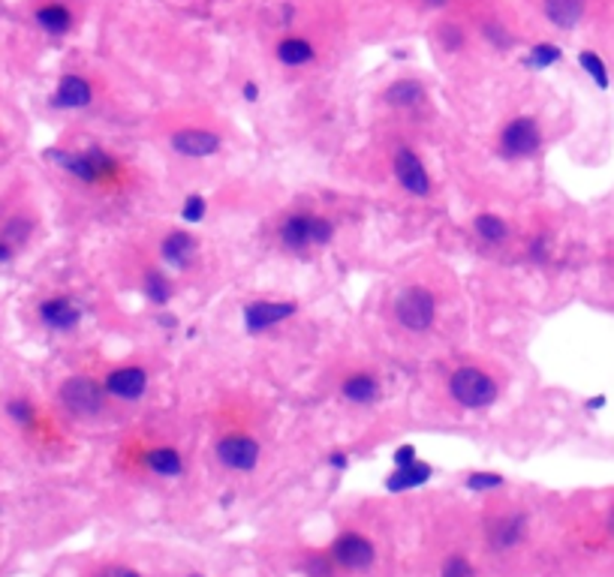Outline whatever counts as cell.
I'll use <instances>...</instances> for the list:
<instances>
[{
    "label": "cell",
    "mask_w": 614,
    "mask_h": 577,
    "mask_svg": "<svg viewBox=\"0 0 614 577\" xmlns=\"http://www.w3.org/2000/svg\"><path fill=\"white\" fill-rule=\"evenodd\" d=\"M63 214L84 226H127L157 202L160 178L133 141L97 127H67L40 154Z\"/></svg>",
    "instance_id": "6da1fadb"
},
{
    "label": "cell",
    "mask_w": 614,
    "mask_h": 577,
    "mask_svg": "<svg viewBox=\"0 0 614 577\" xmlns=\"http://www.w3.org/2000/svg\"><path fill=\"white\" fill-rule=\"evenodd\" d=\"M464 313L455 271L437 256H422L380 286L374 310L376 340L395 358L434 361L458 349Z\"/></svg>",
    "instance_id": "7a4b0ae2"
},
{
    "label": "cell",
    "mask_w": 614,
    "mask_h": 577,
    "mask_svg": "<svg viewBox=\"0 0 614 577\" xmlns=\"http://www.w3.org/2000/svg\"><path fill=\"white\" fill-rule=\"evenodd\" d=\"M141 139L163 157L169 168L200 175L239 148V127L217 109L175 106L141 120Z\"/></svg>",
    "instance_id": "3957f363"
},
{
    "label": "cell",
    "mask_w": 614,
    "mask_h": 577,
    "mask_svg": "<svg viewBox=\"0 0 614 577\" xmlns=\"http://www.w3.org/2000/svg\"><path fill=\"white\" fill-rule=\"evenodd\" d=\"M424 406L446 415H482L503 400L509 391V370L497 358L479 352H452L428 361Z\"/></svg>",
    "instance_id": "277c9868"
},
{
    "label": "cell",
    "mask_w": 614,
    "mask_h": 577,
    "mask_svg": "<svg viewBox=\"0 0 614 577\" xmlns=\"http://www.w3.org/2000/svg\"><path fill=\"white\" fill-rule=\"evenodd\" d=\"M211 418V457L217 466L235 476H248L259 469L266 457V428H268V409L274 406L262 394H257L248 385L223 388L211 397L205 406Z\"/></svg>",
    "instance_id": "5b68a950"
},
{
    "label": "cell",
    "mask_w": 614,
    "mask_h": 577,
    "mask_svg": "<svg viewBox=\"0 0 614 577\" xmlns=\"http://www.w3.org/2000/svg\"><path fill=\"white\" fill-rule=\"evenodd\" d=\"M365 175L385 196L415 207H440L443 190L424 154V145L404 132L374 127L365 154Z\"/></svg>",
    "instance_id": "8992f818"
},
{
    "label": "cell",
    "mask_w": 614,
    "mask_h": 577,
    "mask_svg": "<svg viewBox=\"0 0 614 577\" xmlns=\"http://www.w3.org/2000/svg\"><path fill=\"white\" fill-rule=\"evenodd\" d=\"M344 207L301 196L268 214L266 226H262V241L280 259L314 262L335 247L344 232Z\"/></svg>",
    "instance_id": "52a82bcc"
},
{
    "label": "cell",
    "mask_w": 614,
    "mask_h": 577,
    "mask_svg": "<svg viewBox=\"0 0 614 577\" xmlns=\"http://www.w3.org/2000/svg\"><path fill=\"white\" fill-rule=\"evenodd\" d=\"M139 241L145 244L163 268L181 283V286H202L217 274L211 244L193 226L181 220H148L139 223Z\"/></svg>",
    "instance_id": "ba28073f"
},
{
    "label": "cell",
    "mask_w": 614,
    "mask_h": 577,
    "mask_svg": "<svg viewBox=\"0 0 614 577\" xmlns=\"http://www.w3.org/2000/svg\"><path fill=\"white\" fill-rule=\"evenodd\" d=\"M374 106H376L374 127L404 132V136L422 141V145H428V141L440 136L443 118L437 100H434L431 84L419 79V75L413 72L395 75L392 82H385L376 91Z\"/></svg>",
    "instance_id": "9c48e42d"
},
{
    "label": "cell",
    "mask_w": 614,
    "mask_h": 577,
    "mask_svg": "<svg viewBox=\"0 0 614 577\" xmlns=\"http://www.w3.org/2000/svg\"><path fill=\"white\" fill-rule=\"evenodd\" d=\"M319 391L332 400L337 409H380L389 397V373L380 355L365 349H349L328 358L319 373Z\"/></svg>",
    "instance_id": "30bf717a"
},
{
    "label": "cell",
    "mask_w": 614,
    "mask_h": 577,
    "mask_svg": "<svg viewBox=\"0 0 614 577\" xmlns=\"http://www.w3.org/2000/svg\"><path fill=\"white\" fill-rule=\"evenodd\" d=\"M106 274L121 292H133L141 301H148L151 307L166 310L172 307V301L181 295V283L160 264L145 244L139 241L133 232L130 238H121L115 247L106 253Z\"/></svg>",
    "instance_id": "8fae6325"
},
{
    "label": "cell",
    "mask_w": 614,
    "mask_h": 577,
    "mask_svg": "<svg viewBox=\"0 0 614 577\" xmlns=\"http://www.w3.org/2000/svg\"><path fill=\"white\" fill-rule=\"evenodd\" d=\"M49 400L67 424H106L121 418L118 406L109 400L91 358L73 361L67 370L54 376Z\"/></svg>",
    "instance_id": "7c38bea8"
},
{
    "label": "cell",
    "mask_w": 614,
    "mask_h": 577,
    "mask_svg": "<svg viewBox=\"0 0 614 577\" xmlns=\"http://www.w3.org/2000/svg\"><path fill=\"white\" fill-rule=\"evenodd\" d=\"M545 120L533 109H509L485 130L488 157L506 168L533 163L545 150Z\"/></svg>",
    "instance_id": "4fadbf2b"
},
{
    "label": "cell",
    "mask_w": 614,
    "mask_h": 577,
    "mask_svg": "<svg viewBox=\"0 0 614 577\" xmlns=\"http://www.w3.org/2000/svg\"><path fill=\"white\" fill-rule=\"evenodd\" d=\"M91 361L97 367L100 382L106 388L109 400L118 406V412H133L148 403L160 373V355L154 352H133L124 358H100L91 352Z\"/></svg>",
    "instance_id": "5bb4252c"
},
{
    "label": "cell",
    "mask_w": 614,
    "mask_h": 577,
    "mask_svg": "<svg viewBox=\"0 0 614 577\" xmlns=\"http://www.w3.org/2000/svg\"><path fill=\"white\" fill-rule=\"evenodd\" d=\"M27 325L49 340H75L88 319V301L67 283L43 286L24 310Z\"/></svg>",
    "instance_id": "9a60e30c"
},
{
    "label": "cell",
    "mask_w": 614,
    "mask_h": 577,
    "mask_svg": "<svg viewBox=\"0 0 614 577\" xmlns=\"http://www.w3.org/2000/svg\"><path fill=\"white\" fill-rule=\"evenodd\" d=\"M124 460L151 478L172 481L187 472V454L163 430H136L124 439Z\"/></svg>",
    "instance_id": "2e32d148"
},
{
    "label": "cell",
    "mask_w": 614,
    "mask_h": 577,
    "mask_svg": "<svg viewBox=\"0 0 614 577\" xmlns=\"http://www.w3.org/2000/svg\"><path fill=\"white\" fill-rule=\"evenodd\" d=\"M301 307L296 298H253L241 307L244 334L253 340H268L278 337L283 328L301 316Z\"/></svg>",
    "instance_id": "e0dca14e"
},
{
    "label": "cell",
    "mask_w": 614,
    "mask_h": 577,
    "mask_svg": "<svg viewBox=\"0 0 614 577\" xmlns=\"http://www.w3.org/2000/svg\"><path fill=\"white\" fill-rule=\"evenodd\" d=\"M467 232H470V241H473L482 253L500 256V259H512L518 235L509 214L494 211V207H482V211L470 216Z\"/></svg>",
    "instance_id": "ac0fdd59"
},
{
    "label": "cell",
    "mask_w": 614,
    "mask_h": 577,
    "mask_svg": "<svg viewBox=\"0 0 614 577\" xmlns=\"http://www.w3.org/2000/svg\"><path fill=\"white\" fill-rule=\"evenodd\" d=\"M326 54V45L310 31H287L271 40V61L283 72H310L317 70Z\"/></svg>",
    "instance_id": "d6986e66"
},
{
    "label": "cell",
    "mask_w": 614,
    "mask_h": 577,
    "mask_svg": "<svg viewBox=\"0 0 614 577\" xmlns=\"http://www.w3.org/2000/svg\"><path fill=\"white\" fill-rule=\"evenodd\" d=\"M326 551L335 560L337 572H346V574H362L367 569H374L376 556H380L376 542L367 533H362V529H341Z\"/></svg>",
    "instance_id": "ffe728a7"
},
{
    "label": "cell",
    "mask_w": 614,
    "mask_h": 577,
    "mask_svg": "<svg viewBox=\"0 0 614 577\" xmlns=\"http://www.w3.org/2000/svg\"><path fill=\"white\" fill-rule=\"evenodd\" d=\"M527 514L521 508H497V512H491L488 520H485V542H488V551L491 553H512L518 551L524 542H527Z\"/></svg>",
    "instance_id": "44dd1931"
},
{
    "label": "cell",
    "mask_w": 614,
    "mask_h": 577,
    "mask_svg": "<svg viewBox=\"0 0 614 577\" xmlns=\"http://www.w3.org/2000/svg\"><path fill=\"white\" fill-rule=\"evenodd\" d=\"M31 24L49 40H67L79 27V9L73 0H36L31 6Z\"/></svg>",
    "instance_id": "7402d4cb"
},
{
    "label": "cell",
    "mask_w": 614,
    "mask_h": 577,
    "mask_svg": "<svg viewBox=\"0 0 614 577\" xmlns=\"http://www.w3.org/2000/svg\"><path fill=\"white\" fill-rule=\"evenodd\" d=\"M476 40H479L476 27H470L467 22L452 18L446 13H443L437 27H434V43H437V49L446 54V58H464V54L473 49Z\"/></svg>",
    "instance_id": "603a6c76"
},
{
    "label": "cell",
    "mask_w": 614,
    "mask_h": 577,
    "mask_svg": "<svg viewBox=\"0 0 614 577\" xmlns=\"http://www.w3.org/2000/svg\"><path fill=\"white\" fill-rule=\"evenodd\" d=\"M542 13L554 27L572 31L584 15V0H542Z\"/></svg>",
    "instance_id": "cb8c5ba5"
},
{
    "label": "cell",
    "mask_w": 614,
    "mask_h": 577,
    "mask_svg": "<svg viewBox=\"0 0 614 577\" xmlns=\"http://www.w3.org/2000/svg\"><path fill=\"white\" fill-rule=\"evenodd\" d=\"M428 478H431V466L422 460H415V463H410V466H398V472L389 476V481H385V487H389L392 494H398V490H410V487L424 485Z\"/></svg>",
    "instance_id": "d4e9b609"
},
{
    "label": "cell",
    "mask_w": 614,
    "mask_h": 577,
    "mask_svg": "<svg viewBox=\"0 0 614 577\" xmlns=\"http://www.w3.org/2000/svg\"><path fill=\"white\" fill-rule=\"evenodd\" d=\"M301 572L307 577H337L341 574L335 560L328 556V551H307L305 560H301Z\"/></svg>",
    "instance_id": "484cf974"
},
{
    "label": "cell",
    "mask_w": 614,
    "mask_h": 577,
    "mask_svg": "<svg viewBox=\"0 0 614 577\" xmlns=\"http://www.w3.org/2000/svg\"><path fill=\"white\" fill-rule=\"evenodd\" d=\"M560 58H563L560 45H554V43H536V45H531V49H527L524 63L531 66V70H548V66H554Z\"/></svg>",
    "instance_id": "4316f807"
},
{
    "label": "cell",
    "mask_w": 614,
    "mask_h": 577,
    "mask_svg": "<svg viewBox=\"0 0 614 577\" xmlns=\"http://www.w3.org/2000/svg\"><path fill=\"white\" fill-rule=\"evenodd\" d=\"M579 63H581V70L590 75L593 79V84H597L599 91H609V84H611V79H609V70H606V63H602V58L593 49H581L579 52Z\"/></svg>",
    "instance_id": "83f0119b"
},
{
    "label": "cell",
    "mask_w": 614,
    "mask_h": 577,
    "mask_svg": "<svg viewBox=\"0 0 614 577\" xmlns=\"http://www.w3.org/2000/svg\"><path fill=\"white\" fill-rule=\"evenodd\" d=\"M440 577H479V572L467 553H449L440 565Z\"/></svg>",
    "instance_id": "f1b7e54d"
},
{
    "label": "cell",
    "mask_w": 614,
    "mask_h": 577,
    "mask_svg": "<svg viewBox=\"0 0 614 577\" xmlns=\"http://www.w3.org/2000/svg\"><path fill=\"white\" fill-rule=\"evenodd\" d=\"M464 485L470 487V490H500L506 485L503 481V476H494V472H470V476L464 478Z\"/></svg>",
    "instance_id": "f546056e"
},
{
    "label": "cell",
    "mask_w": 614,
    "mask_h": 577,
    "mask_svg": "<svg viewBox=\"0 0 614 577\" xmlns=\"http://www.w3.org/2000/svg\"><path fill=\"white\" fill-rule=\"evenodd\" d=\"M91 577H145V574L127 563H102L91 572Z\"/></svg>",
    "instance_id": "4dcf8cb0"
},
{
    "label": "cell",
    "mask_w": 614,
    "mask_h": 577,
    "mask_svg": "<svg viewBox=\"0 0 614 577\" xmlns=\"http://www.w3.org/2000/svg\"><path fill=\"white\" fill-rule=\"evenodd\" d=\"M395 463H398V466H410V463H415V448L413 446L398 448V454H395Z\"/></svg>",
    "instance_id": "1f68e13d"
},
{
    "label": "cell",
    "mask_w": 614,
    "mask_h": 577,
    "mask_svg": "<svg viewBox=\"0 0 614 577\" xmlns=\"http://www.w3.org/2000/svg\"><path fill=\"white\" fill-rule=\"evenodd\" d=\"M9 141H13V132H9V124L6 120H0V157L9 150Z\"/></svg>",
    "instance_id": "d6a6232c"
},
{
    "label": "cell",
    "mask_w": 614,
    "mask_h": 577,
    "mask_svg": "<svg viewBox=\"0 0 614 577\" xmlns=\"http://www.w3.org/2000/svg\"><path fill=\"white\" fill-rule=\"evenodd\" d=\"M606 524H609V533L614 535V505L609 508V517H606Z\"/></svg>",
    "instance_id": "836d02e7"
}]
</instances>
